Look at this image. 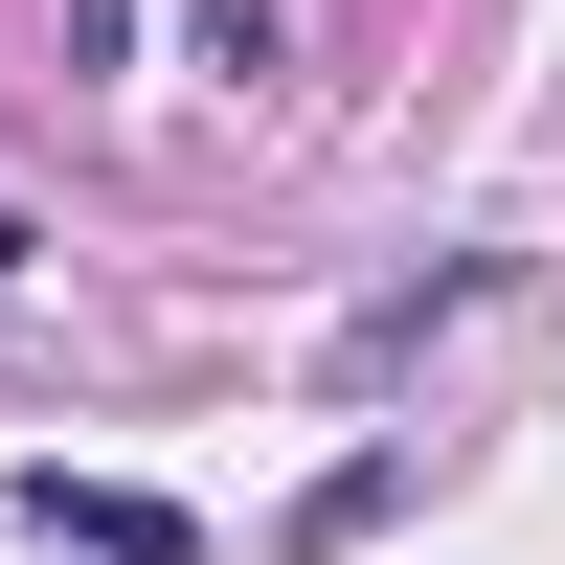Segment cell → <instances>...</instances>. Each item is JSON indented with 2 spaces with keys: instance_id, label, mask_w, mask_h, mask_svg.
Returning a JSON list of instances; mask_svg holds the SVG:
<instances>
[{
  "instance_id": "6da1fadb",
  "label": "cell",
  "mask_w": 565,
  "mask_h": 565,
  "mask_svg": "<svg viewBox=\"0 0 565 565\" xmlns=\"http://www.w3.org/2000/svg\"><path fill=\"white\" fill-rule=\"evenodd\" d=\"M23 543H68V565H204V521L136 498V476H23Z\"/></svg>"
}]
</instances>
